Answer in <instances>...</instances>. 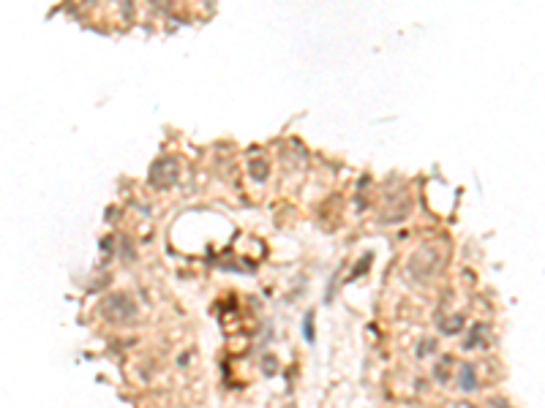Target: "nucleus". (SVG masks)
<instances>
[{
  "mask_svg": "<svg viewBox=\"0 0 545 408\" xmlns=\"http://www.w3.org/2000/svg\"><path fill=\"white\" fill-rule=\"evenodd\" d=\"M101 316L107 321H112V324H126V321H131L137 316V308H134V302L126 294H112V297H107L101 302Z\"/></svg>",
  "mask_w": 545,
  "mask_h": 408,
  "instance_id": "nucleus-2",
  "label": "nucleus"
},
{
  "mask_svg": "<svg viewBox=\"0 0 545 408\" xmlns=\"http://www.w3.org/2000/svg\"><path fill=\"white\" fill-rule=\"evenodd\" d=\"M251 169H254L256 180H265V174H267V166H265L262 161H254V163H251Z\"/></svg>",
  "mask_w": 545,
  "mask_h": 408,
  "instance_id": "nucleus-4",
  "label": "nucleus"
},
{
  "mask_svg": "<svg viewBox=\"0 0 545 408\" xmlns=\"http://www.w3.org/2000/svg\"><path fill=\"white\" fill-rule=\"evenodd\" d=\"M450 408H477L474 403H469V400H458V403H453Z\"/></svg>",
  "mask_w": 545,
  "mask_h": 408,
  "instance_id": "nucleus-5",
  "label": "nucleus"
},
{
  "mask_svg": "<svg viewBox=\"0 0 545 408\" xmlns=\"http://www.w3.org/2000/svg\"><path fill=\"white\" fill-rule=\"evenodd\" d=\"M442 262H445V251H442V245H428V248H420L414 256H412V262H409V275H414V277H431L434 272L442 267Z\"/></svg>",
  "mask_w": 545,
  "mask_h": 408,
  "instance_id": "nucleus-1",
  "label": "nucleus"
},
{
  "mask_svg": "<svg viewBox=\"0 0 545 408\" xmlns=\"http://www.w3.org/2000/svg\"><path fill=\"white\" fill-rule=\"evenodd\" d=\"M175 180H177V161H175V158H161V161L153 163V169H151V183H153L156 188H169Z\"/></svg>",
  "mask_w": 545,
  "mask_h": 408,
  "instance_id": "nucleus-3",
  "label": "nucleus"
}]
</instances>
